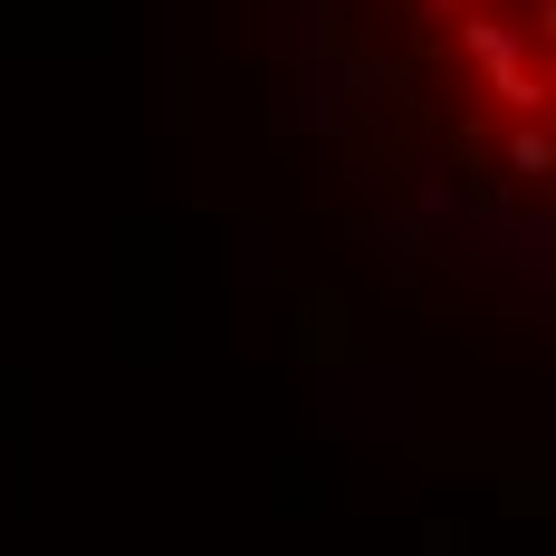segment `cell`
Returning <instances> with one entry per match:
<instances>
[{"mask_svg": "<svg viewBox=\"0 0 556 556\" xmlns=\"http://www.w3.org/2000/svg\"><path fill=\"white\" fill-rule=\"evenodd\" d=\"M393 77L451 182L556 222V0H393Z\"/></svg>", "mask_w": 556, "mask_h": 556, "instance_id": "1", "label": "cell"}]
</instances>
